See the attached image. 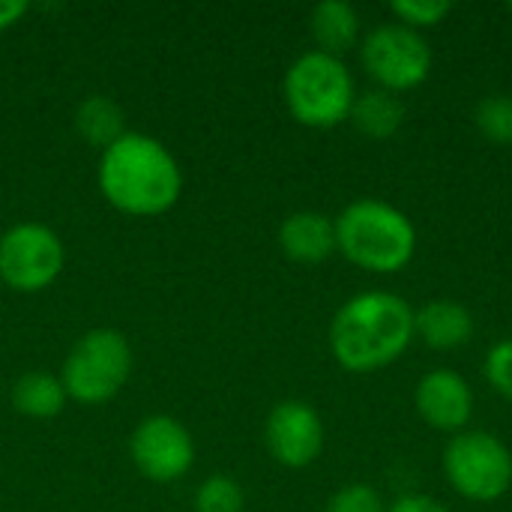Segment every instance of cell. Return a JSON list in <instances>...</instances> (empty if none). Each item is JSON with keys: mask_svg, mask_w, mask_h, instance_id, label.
I'll use <instances>...</instances> for the list:
<instances>
[{"mask_svg": "<svg viewBox=\"0 0 512 512\" xmlns=\"http://www.w3.org/2000/svg\"><path fill=\"white\" fill-rule=\"evenodd\" d=\"M66 399L69 396H66L60 378H54L48 372H27L12 387V405H15V411L24 414V417H36V420L57 417L63 411Z\"/></svg>", "mask_w": 512, "mask_h": 512, "instance_id": "obj_16", "label": "cell"}, {"mask_svg": "<svg viewBox=\"0 0 512 512\" xmlns=\"http://www.w3.org/2000/svg\"><path fill=\"white\" fill-rule=\"evenodd\" d=\"M483 375L504 399L512 402V339H504V342L489 348L486 363H483Z\"/></svg>", "mask_w": 512, "mask_h": 512, "instance_id": "obj_22", "label": "cell"}, {"mask_svg": "<svg viewBox=\"0 0 512 512\" xmlns=\"http://www.w3.org/2000/svg\"><path fill=\"white\" fill-rule=\"evenodd\" d=\"M414 309L390 291L351 297L330 324V351L348 372H378L396 363L414 339Z\"/></svg>", "mask_w": 512, "mask_h": 512, "instance_id": "obj_2", "label": "cell"}, {"mask_svg": "<svg viewBox=\"0 0 512 512\" xmlns=\"http://www.w3.org/2000/svg\"><path fill=\"white\" fill-rule=\"evenodd\" d=\"M309 30L324 54H345L360 36V15L348 0H321L309 15Z\"/></svg>", "mask_w": 512, "mask_h": 512, "instance_id": "obj_14", "label": "cell"}, {"mask_svg": "<svg viewBox=\"0 0 512 512\" xmlns=\"http://www.w3.org/2000/svg\"><path fill=\"white\" fill-rule=\"evenodd\" d=\"M387 512H450L441 501H435V498H429V495H402V498H396Z\"/></svg>", "mask_w": 512, "mask_h": 512, "instance_id": "obj_23", "label": "cell"}, {"mask_svg": "<svg viewBox=\"0 0 512 512\" xmlns=\"http://www.w3.org/2000/svg\"><path fill=\"white\" fill-rule=\"evenodd\" d=\"M357 90L342 57L324 51L300 54L285 72V102L297 123L312 129H333L351 117Z\"/></svg>", "mask_w": 512, "mask_h": 512, "instance_id": "obj_4", "label": "cell"}, {"mask_svg": "<svg viewBox=\"0 0 512 512\" xmlns=\"http://www.w3.org/2000/svg\"><path fill=\"white\" fill-rule=\"evenodd\" d=\"M270 456L285 468H306L324 450V423L309 402H279L264 426Z\"/></svg>", "mask_w": 512, "mask_h": 512, "instance_id": "obj_10", "label": "cell"}, {"mask_svg": "<svg viewBox=\"0 0 512 512\" xmlns=\"http://www.w3.org/2000/svg\"><path fill=\"white\" fill-rule=\"evenodd\" d=\"M348 120H351L366 138L384 141V138L396 135L399 126L405 123V105H402V99H399L396 93L375 87V90L357 93Z\"/></svg>", "mask_w": 512, "mask_h": 512, "instance_id": "obj_15", "label": "cell"}, {"mask_svg": "<svg viewBox=\"0 0 512 512\" xmlns=\"http://www.w3.org/2000/svg\"><path fill=\"white\" fill-rule=\"evenodd\" d=\"M27 12V0H0V30L12 27Z\"/></svg>", "mask_w": 512, "mask_h": 512, "instance_id": "obj_24", "label": "cell"}, {"mask_svg": "<svg viewBox=\"0 0 512 512\" xmlns=\"http://www.w3.org/2000/svg\"><path fill=\"white\" fill-rule=\"evenodd\" d=\"M444 474L462 498L492 504L510 492L512 456L489 432H459L444 450Z\"/></svg>", "mask_w": 512, "mask_h": 512, "instance_id": "obj_6", "label": "cell"}, {"mask_svg": "<svg viewBox=\"0 0 512 512\" xmlns=\"http://www.w3.org/2000/svg\"><path fill=\"white\" fill-rule=\"evenodd\" d=\"M243 507H246L243 489L228 474L207 477L195 495V510L198 512H243Z\"/></svg>", "mask_w": 512, "mask_h": 512, "instance_id": "obj_19", "label": "cell"}, {"mask_svg": "<svg viewBox=\"0 0 512 512\" xmlns=\"http://www.w3.org/2000/svg\"><path fill=\"white\" fill-rule=\"evenodd\" d=\"M132 462L135 468L153 483H174L180 480L195 462V441L189 429L165 414L147 417L132 432Z\"/></svg>", "mask_w": 512, "mask_h": 512, "instance_id": "obj_9", "label": "cell"}, {"mask_svg": "<svg viewBox=\"0 0 512 512\" xmlns=\"http://www.w3.org/2000/svg\"><path fill=\"white\" fill-rule=\"evenodd\" d=\"M132 372V348L120 330L99 327L78 339L63 363L60 384L66 396L81 405H102L114 399Z\"/></svg>", "mask_w": 512, "mask_h": 512, "instance_id": "obj_5", "label": "cell"}, {"mask_svg": "<svg viewBox=\"0 0 512 512\" xmlns=\"http://www.w3.org/2000/svg\"><path fill=\"white\" fill-rule=\"evenodd\" d=\"M336 225V249L369 273H399L417 252L414 222L393 204L360 198L348 204Z\"/></svg>", "mask_w": 512, "mask_h": 512, "instance_id": "obj_3", "label": "cell"}, {"mask_svg": "<svg viewBox=\"0 0 512 512\" xmlns=\"http://www.w3.org/2000/svg\"><path fill=\"white\" fill-rule=\"evenodd\" d=\"M60 237L39 222H21L0 237V279L15 291H42L63 270Z\"/></svg>", "mask_w": 512, "mask_h": 512, "instance_id": "obj_8", "label": "cell"}, {"mask_svg": "<svg viewBox=\"0 0 512 512\" xmlns=\"http://www.w3.org/2000/svg\"><path fill=\"white\" fill-rule=\"evenodd\" d=\"M417 414L438 432H459L474 414V393L468 381L453 369L429 372L414 390Z\"/></svg>", "mask_w": 512, "mask_h": 512, "instance_id": "obj_11", "label": "cell"}, {"mask_svg": "<svg viewBox=\"0 0 512 512\" xmlns=\"http://www.w3.org/2000/svg\"><path fill=\"white\" fill-rule=\"evenodd\" d=\"M450 9H453L450 0H393L390 3V12L396 15V21L411 30L435 27L438 21L450 15Z\"/></svg>", "mask_w": 512, "mask_h": 512, "instance_id": "obj_20", "label": "cell"}, {"mask_svg": "<svg viewBox=\"0 0 512 512\" xmlns=\"http://www.w3.org/2000/svg\"><path fill=\"white\" fill-rule=\"evenodd\" d=\"M510 9H512V3H510Z\"/></svg>", "mask_w": 512, "mask_h": 512, "instance_id": "obj_25", "label": "cell"}, {"mask_svg": "<svg viewBox=\"0 0 512 512\" xmlns=\"http://www.w3.org/2000/svg\"><path fill=\"white\" fill-rule=\"evenodd\" d=\"M363 69L378 81L381 90L402 93L423 84L432 72V48L420 30L399 21H384L363 36L360 45Z\"/></svg>", "mask_w": 512, "mask_h": 512, "instance_id": "obj_7", "label": "cell"}, {"mask_svg": "<svg viewBox=\"0 0 512 512\" xmlns=\"http://www.w3.org/2000/svg\"><path fill=\"white\" fill-rule=\"evenodd\" d=\"M99 189L111 207L129 216H159L177 204L183 174L159 138L123 132L111 147L102 150Z\"/></svg>", "mask_w": 512, "mask_h": 512, "instance_id": "obj_1", "label": "cell"}, {"mask_svg": "<svg viewBox=\"0 0 512 512\" xmlns=\"http://www.w3.org/2000/svg\"><path fill=\"white\" fill-rule=\"evenodd\" d=\"M327 512H387V507H384V498L378 495V489H372L366 483H351L330 498Z\"/></svg>", "mask_w": 512, "mask_h": 512, "instance_id": "obj_21", "label": "cell"}, {"mask_svg": "<svg viewBox=\"0 0 512 512\" xmlns=\"http://www.w3.org/2000/svg\"><path fill=\"white\" fill-rule=\"evenodd\" d=\"M123 108L111 96H87L75 111V126L81 138L93 147H111L123 135Z\"/></svg>", "mask_w": 512, "mask_h": 512, "instance_id": "obj_17", "label": "cell"}, {"mask_svg": "<svg viewBox=\"0 0 512 512\" xmlns=\"http://www.w3.org/2000/svg\"><path fill=\"white\" fill-rule=\"evenodd\" d=\"M279 246L297 264H321L336 252V225L315 210L291 213L279 228Z\"/></svg>", "mask_w": 512, "mask_h": 512, "instance_id": "obj_12", "label": "cell"}, {"mask_svg": "<svg viewBox=\"0 0 512 512\" xmlns=\"http://www.w3.org/2000/svg\"><path fill=\"white\" fill-rule=\"evenodd\" d=\"M414 333L438 351H453L465 345L474 333V318L468 306L456 300H432L414 312Z\"/></svg>", "mask_w": 512, "mask_h": 512, "instance_id": "obj_13", "label": "cell"}, {"mask_svg": "<svg viewBox=\"0 0 512 512\" xmlns=\"http://www.w3.org/2000/svg\"><path fill=\"white\" fill-rule=\"evenodd\" d=\"M474 123L486 141L501 144V147L512 144V96L507 93L483 96L474 111Z\"/></svg>", "mask_w": 512, "mask_h": 512, "instance_id": "obj_18", "label": "cell"}]
</instances>
